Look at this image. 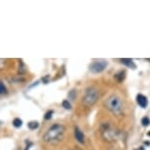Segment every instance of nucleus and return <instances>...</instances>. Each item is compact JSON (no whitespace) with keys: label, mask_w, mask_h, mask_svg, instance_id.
Masks as SVG:
<instances>
[{"label":"nucleus","mask_w":150,"mask_h":150,"mask_svg":"<svg viewBox=\"0 0 150 150\" xmlns=\"http://www.w3.org/2000/svg\"><path fill=\"white\" fill-rule=\"evenodd\" d=\"M66 128L62 124L55 123L52 126L49 127L46 132L43 135V140L47 143L55 144L58 143L59 141H62L64 138Z\"/></svg>","instance_id":"obj_1"},{"label":"nucleus","mask_w":150,"mask_h":150,"mask_svg":"<svg viewBox=\"0 0 150 150\" xmlns=\"http://www.w3.org/2000/svg\"><path fill=\"white\" fill-rule=\"evenodd\" d=\"M105 108L116 116H120L124 112V102L120 96L112 94L104 101Z\"/></svg>","instance_id":"obj_2"},{"label":"nucleus","mask_w":150,"mask_h":150,"mask_svg":"<svg viewBox=\"0 0 150 150\" xmlns=\"http://www.w3.org/2000/svg\"><path fill=\"white\" fill-rule=\"evenodd\" d=\"M99 99V90L94 86L87 87L83 97V104L86 107H91Z\"/></svg>","instance_id":"obj_3"},{"label":"nucleus","mask_w":150,"mask_h":150,"mask_svg":"<svg viewBox=\"0 0 150 150\" xmlns=\"http://www.w3.org/2000/svg\"><path fill=\"white\" fill-rule=\"evenodd\" d=\"M101 132H102V137L104 140L106 141H113L117 138L118 132H116L114 129L111 128L109 123H104L101 126Z\"/></svg>","instance_id":"obj_4"},{"label":"nucleus","mask_w":150,"mask_h":150,"mask_svg":"<svg viewBox=\"0 0 150 150\" xmlns=\"http://www.w3.org/2000/svg\"><path fill=\"white\" fill-rule=\"evenodd\" d=\"M108 63L105 60H97V61H93L91 64L89 65V70L94 74H99L101 72H103L106 69Z\"/></svg>","instance_id":"obj_5"},{"label":"nucleus","mask_w":150,"mask_h":150,"mask_svg":"<svg viewBox=\"0 0 150 150\" xmlns=\"http://www.w3.org/2000/svg\"><path fill=\"white\" fill-rule=\"evenodd\" d=\"M74 134H75V138L77 139L78 142H80L81 144L84 143V134L83 131L79 128V127H75V129H74Z\"/></svg>","instance_id":"obj_6"},{"label":"nucleus","mask_w":150,"mask_h":150,"mask_svg":"<svg viewBox=\"0 0 150 150\" xmlns=\"http://www.w3.org/2000/svg\"><path fill=\"white\" fill-rule=\"evenodd\" d=\"M137 103L139 105L141 108H146L148 106V99L146 96L142 94H137Z\"/></svg>","instance_id":"obj_7"},{"label":"nucleus","mask_w":150,"mask_h":150,"mask_svg":"<svg viewBox=\"0 0 150 150\" xmlns=\"http://www.w3.org/2000/svg\"><path fill=\"white\" fill-rule=\"evenodd\" d=\"M121 63L124 64L125 66L131 68V69H135V64L134 63V60L132 59H128V58H123L121 59Z\"/></svg>","instance_id":"obj_8"},{"label":"nucleus","mask_w":150,"mask_h":150,"mask_svg":"<svg viewBox=\"0 0 150 150\" xmlns=\"http://www.w3.org/2000/svg\"><path fill=\"white\" fill-rule=\"evenodd\" d=\"M125 77H126V72H125V71H120V72H118L114 76L115 80L117 81L118 83H122V81L125 80Z\"/></svg>","instance_id":"obj_9"},{"label":"nucleus","mask_w":150,"mask_h":150,"mask_svg":"<svg viewBox=\"0 0 150 150\" xmlns=\"http://www.w3.org/2000/svg\"><path fill=\"white\" fill-rule=\"evenodd\" d=\"M38 127H39V124H38V122H36V121H32L28 124V128H29L30 129H32V131L36 129Z\"/></svg>","instance_id":"obj_10"},{"label":"nucleus","mask_w":150,"mask_h":150,"mask_svg":"<svg viewBox=\"0 0 150 150\" xmlns=\"http://www.w3.org/2000/svg\"><path fill=\"white\" fill-rule=\"evenodd\" d=\"M22 125H23V121L20 118H15L13 120V126L15 128H21Z\"/></svg>","instance_id":"obj_11"},{"label":"nucleus","mask_w":150,"mask_h":150,"mask_svg":"<svg viewBox=\"0 0 150 150\" xmlns=\"http://www.w3.org/2000/svg\"><path fill=\"white\" fill-rule=\"evenodd\" d=\"M141 125H142V127H148L150 125V119L148 117H144L141 119Z\"/></svg>","instance_id":"obj_12"},{"label":"nucleus","mask_w":150,"mask_h":150,"mask_svg":"<svg viewBox=\"0 0 150 150\" xmlns=\"http://www.w3.org/2000/svg\"><path fill=\"white\" fill-rule=\"evenodd\" d=\"M62 106L64 107L65 109L67 110H70L71 108H72V105H71V103L69 102V100H63V102H62Z\"/></svg>","instance_id":"obj_13"},{"label":"nucleus","mask_w":150,"mask_h":150,"mask_svg":"<svg viewBox=\"0 0 150 150\" xmlns=\"http://www.w3.org/2000/svg\"><path fill=\"white\" fill-rule=\"evenodd\" d=\"M5 93H7V88L4 86V83L0 81V94H5Z\"/></svg>","instance_id":"obj_14"},{"label":"nucleus","mask_w":150,"mask_h":150,"mask_svg":"<svg viewBox=\"0 0 150 150\" xmlns=\"http://www.w3.org/2000/svg\"><path fill=\"white\" fill-rule=\"evenodd\" d=\"M52 115H53V111H52V110H48V111L45 113L44 119H45V120H50V119L52 118Z\"/></svg>","instance_id":"obj_15"},{"label":"nucleus","mask_w":150,"mask_h":150,"mask_svg":"<svg viewBox=\"0 0 150 150\" xmlns=\"http://www.w3.org/2000/svg\"><path fill=\"white\" fill-rule=\"evenodd\" d=\"M74 93H76V90H75V89H72V90H71V91L69 92V97H70L71 99H73V100L76 98V95H74Z\"/></svg>","instance_id":"obj_16"},{"label":"nucleus","mask_w":150,"mask_h":150,"mask_svg":"<svg viewBox=\"0 0 150 150\" xmlns=\"http://www.w3.org/2000/svg\"><path fill=\"white\" fill-rule=\"evenodd\" d=\"M69 150H71V149H69Z\"/></svg>","instance_id":"obj_17"}]
</instances>
